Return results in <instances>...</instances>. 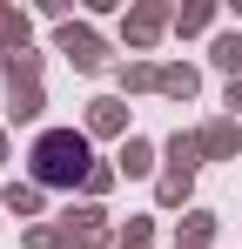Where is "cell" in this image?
<instances>
[{
    "label": "cell",
    "mask_w": 242,
    "mask_h": 249,
    "mask_svg": "<svg viewBox=\"0 0 242 249\" xmlns=\"http://www.w3.org/2000/svg\"><path fill=\"white\" fill-rule=\"evenodd\" d=\"M61 54H74V68H94L101 61V47H94L87 27H61Z\"/></svg>",
    "instance_id": "cell-2"
},
{
    "label": "cell",
    "mask_w": 242,
    "mask_h": 249,
    "mask_svg": "<svg viewBox=\"0 0 242 249\" xmlns=\"http://www.w3.org/2000/svg\"><path fill=\"white\" fill-rule=\"evenodd\" d=\"M7 209H20V215H34V209H40V196H34V189H20V182H14V189H7Z\"/></svg>",
    "instance_id": "cell-9"
},
{
    "label": "cell",
    "mask_w": 242,
    "mask_h": 249,
    "mask_svg": "<svg viewBox=\"0 0 242 249\" xmlns=\"http://www.w3.org/2000/svg\"><path fill=\"white\" fill-rule=\"evenodd\" d=\"M81 175H94V168H87V135L54 128V135H40V142H34V182L68 189V182H81Z\"/></svg>",
    "instance_id": "cell-1"
},
{
    "label": "cell",
    "mask_w": 242,
    "mask_h": 249,
    "mask_svg": "<svg viewBox=\"0 0 242 249\" xmlns=\"http://www.w3.org/2000/svg\"><path fill=\"white\" fill-rule=\"evenodd\" d=\"M236 101H242V88H229V108H236Z\"/></svg>",
    "instance_id": "cell-10"
},
{
    "label": "cell",
    "mask_w": 242,
    "mask_h": 249,
    "mask_svg": "<svg viewBox=\"0 0 242 249\" xmlns=\"http://www.w3.org/2000/svg\"><path fill=\"white\" fill-rule=\"evenodd\" d=\"M121 168L141 175V168H148V142H128V148H121Z\"/></svg>",
    "instance_id": "cell-7"
},
{
    "label": "cell",
    "mask_w": 242,
    "mask_h": 249,
    "mask_svg": "<svg viewBox=\"0 0 242 249\" xmlns=\"http://www.w3.org/2000/svg\"><path fill=\"white\" fill-rule=\"evenodd\" d=\"M215 68H229V74L242 68V34H222L215 41Z\"/></svg>",
    "instance_id": "cell-4"
},
{
    "label": "cell",
    "mask_w": 242,
    "mask_h": 249,
    "mask_svg": "<svg viewBox=\"0 0 242 249\" xmlns=\"http://www.w3.org/2000/svg\"><path fill=\"white\" fill-rule=\"evenodd\" d=\"M155 27H161V14H155V7H148V14H135V20H128V41H148Z\"/></svg>",
    "instance_id": "cell-6"
},
{
    "label": "cell",
    "mask_w": 242,
    "mask_h": 249,
    "mask_svg": "<svg viewBox=\"0 0 242 249\" xmlns=\"http://www.w3.org/2000/svg\"><path fill=\"white\" fill-rule=\"evenodd\" d=\"M94 128L115 135V128H121V101H94Z\"/></svg>",
    "instance_id": "cell-5"
},
{
    "label": "cell",
    "mask_w": 242,
    "mask_h": 249,
    "mask_svg": "<svg viewBox=\"0 0 242 249\" xmlns=\"http://www.w3.org/2000/svg\"><path fill=\"white\" fill-rule=\"evenodd\" d=\"M161 88H168V94H195V74H189V68H168Z\"/></svg>",
    "instance_id": "cell-8"
},
{
    "label": "cell",
    "mask_w": 242,
    "mask_h": 249,
    "mask_svg": "<svg viewBox=\"0 0 242 249\" xmlns=\"http://www.w3.org/2000/svg\"><path fill=\"white\" fill-rule=\"evenodd\" d=\"M202 148H208V155H236V128H229V122H215L208 135H202Z\"/></svg>",
    "instance_id": "cell-3"
}]
</instances>
